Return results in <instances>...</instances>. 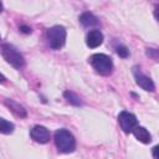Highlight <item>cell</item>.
Wrapping results in <instances>:
<instances>
[{
  "instance_id": "obj_14",
  "label": "cell",
  "mask_w": 159,
  "mask_h": 159,
  "mask_svg": "<svg viewBox=\"0 0 159 159\" xmlns=\"http://www.w3.org/2000/svg\"><path fill=\"white\" fill-rule=\"evenodd\" d=\"M116 51H117L118 56L122 57V58H125V57H128V55H129V50H128L124 45H119V46H117V47H116Z\"/></svg>"
},
{
  "instance_id": "obj_17",
  "label": "cell",
  "mask_w": 159,
  "mask_h": 159,
  "mask_svg": "<svg viewBox=\"0 0 159 159\" xmlns=\"http://www.w3.org/2000/svg\"><path fill=\"white\" fill-rule=\"evenodd\" d=\"M6 81V78H5V76L2 75V73H0V83H4Z\"/></svg>"
},
{
  "instance_id": "obj_2",
  "label": "cell",
  "mask_w": 159,
  "mask_h": 159,
  "mask_svg": "<svg viewBox=\"0 0 159 159\" xmlns=\"http://www.w3.org/2000/svg\"><path fill=\"white\" fill-rule=\"evenodd\" d=\"M0 52L4 60L10 63L16 70H21L25 66V58L20 53V51L11 43H2L0 46Z\"/></svg>"
},
{
  "instance_id": "obj_13",
  "label": "cell",
  "mask_w": 159,
  "mask_h": 159,
  "mask_svg": "<svg viewBox=\"0 0 159 159\" xmlns=\"http://www.w3.org/2000/svg\"><path fill=\"white\" fill-rule=\"evenodd\" d=\"M63 97L67 99L68 103H71L73 106H82V101L80 99V97L76 93L71 92V91H65L63 92Z\"/></svg>"
},
{
  "instance_id": "obj_19",
  "label": "cell",
  "mask_w": 159,
  "mask_h": 159,
  "mask_svg": "<svg viewBox=\"0 0 159 159\" xmlns=\"http://www.w3.org/2000/svg\"><path fill=\"white\" fill-rule=\"evenodd\" d=\"M0 39H1V37H0Z\"/></svg>"
},
{
  "instance_id": "obj_3",
  "label": "cell",
  "mask_w": 159,
  "mask_h": 159,
  "mask_svg": "<svg viewBox=\"0 0 159 159\" xmlns=\"http://www.w3.org/2000/svg\"><path fill=\"white\" fill-rule=\"evenodd\" d=\"M91 66L102 76H108L113 71V61L104 53H94L88 58Z\"/></svg>"
},
{
  "instance_id": "obj_15",
  "label": "cell",
  "mask_w": 159,
  "mask_h": 159,
  "mask_svg": "<svg viewBox=\"0 0 159 159\" xmlns=\"http://www.w3.org/2000/svg\"><path fill=\"white\" fill-rule=\"evenodd\" d=\"M20 31L24 32V34H30L31 32V27L30 26H26V25H21L20 26Z\"/></svg>"
},
{
  "instance_id": "obj_18",
  "label": "cell",
  "mask_w": 159,
  "mask_h": 159,
  "mask_svg": "<svg viewBox=\"0 0 159 159\" xmlns=\"http://www.w3.org/2000/svg\"><path fill=\"white\" fill-rule=\"evenodd\" d=\"M2 9H4V7H2V2H1V0H0V12L2 11Z\"/></svg>"
},
{
  "instance_id": "obj_12",
  "label": "cell",
  "mask_w": 159,
  "mask_h": 159,
  "mask_svg": "<svg viewBox=\"0 0 159 159\" xmlns=\"http://www.w3.org/2000/svg\"><path fill=\"white\" fill-rule=\"evenodd\" d=\"M14 128H15L14 123H11V122H9V120H6V119L0 117V133L11 134L14 132Z\"/></svg>"
},
{
  "instance_id": "obj_6",
  "label": "cell",
  "mask_w": 159,
  "mask_h": 159,
  "mask_svg": "<svg viewBox=\"0 0 159 159\" xmlns=\"http://www.w3.org/2000/svg\"><path fill=\"white\" fill-rule=\"evenodd\" d=\"M133 75H134V78H135L137 84L140 88H143L144 91H149V92H153L155 89V84L152 81V78H149L148 76H145L144 73H142L139 68L134 67L133 68Z\"/></svg>"
},
{
  "instance_id": "obj_11",
  "label": "cell",
  "mask_w": 159,
  "mask_h": 159,
  "mask_svg": "<svg viewBox=\"0 0 159 159\" xmlns=\"http://www.w3.org/2000/svg\"><path fill=\"white\" fill-rule=\"evenodd\" d=\"M80 22L84 26V27H93V26H97L99 22H98V19L92 14V12H83L81 14L80 16Z\"/></svg>"
},
{
  "instance_id": "obj_16",
  "label": "cell",
  "mask_w": 159,
  "mask_h": 159,
  "mask_svg": "<svg viewBox=\"0 0 159 159\" xmlns=\"http://www.w3.org/2000/svg\"><path fill=\"white\" fill-rule=\"evenodd\" d=\"M157 150H158V145H155V147L153 148V157H154V158H158V155H157Z\"/></svg>"
},
{
  "instance_id": "obj_8",
  "label": "cell",
  "mask_w": 159,
  "mask_h": 159,
  "mask_svg": "<svg viewBox=\"0 0 159 159\" xmlns=\"http://www.w3.org/2000/svg\"><path fill=\"white\" fill-rule=\"evenodd\" d=\"M103 42V34L99 30H91L86 36V43L91 48H96Z\"/></svg>"
},
{
  "instance_id": "obj_5",
  "label": "cell",
  "mask_w": 159,
  "mask_h": 159,
  "mask_svg": "<svg viewBox=\"0 0 159 159\" xmlns=\"http://www.w3.org/2000/svg\"><path fill=\"white\" fill-rule=\"evenodd\" d=\"M118 122H119V125L124 133H130L132 129L138 124L137 117L128 111H122L118 114Z\"/></svg>"
},
{
  "instance_id": "obj_1",
  "label": "cell",
  "mask_w": 159,
  "mask_h": 159,
  "mask_svg": "<svg viewBox=\"0 0 159 159\" xmlns=\"http://www.w3.org/2000/svg\"><path fill=\"white\" fill-rule=\"evenodd\" d=\"M55 144L61 153H72L76 149V139L73 134L67 129H58L53 135Z\"/></svg>"
},
{
  "instance_id": "obj_4",
  "label": "cell",
  "mask_w": 159,
  "mask_h": 159,
  "mask_svg": "<svg viewBox=\"0 0 159 159\" xmlns=\"http://www.w3.org/2000/svg\"><path fill=\"white\" fill-rule=\"evenodd\" d=\"M66 36H67L66 29L63 26H60V25L50 27L46 32L48 46L52 50H60L61 47H63V45L66 42Z\"/></svg>"
},
{
  "instance_id": "obj_9",
  "label": "cell",
  "mask_w": 159,
  "mask_h": 159,
  "mask_svg": "<svg viewBox=\"0 0 159 159\" xmlns=\"http://www.w3.org/2000/svg\"><path fill=\"white\" fill-rule=\"evenodd\" d=\"M130 133H133V135H134L139 142H142V143H144V144H148V143L152 142V134H150L144 127H142V125H138V124H137V125L132 129Z\"/></svg>"
},
{
  "instance_id": "obj_10",
  "label": "cell",
  "mask_w": 159,
  "mask_h": 159,
  "mask_svg": "<svg viewBox=\"0 0 159 159\" xmlns=\"http://www.w3.org/2000/svg\"><path fill=\"white\" fill-rule=\"evenodd\" d=\"M5 106L16 116V117H20V118H25L26 116H27V113H26V109L20 104V103H17L16 101H14V99H5Z\"/></svg>"
},
{
  "instance_id": "obj_7",
  "label": "cell",
  "mask_w": 159,
  "mask_h": 159,
  "mask_svg": "<svg viewBox=\"0 0 159 159\" xmlns=\"http://www.w3.org/2000/svg\"><path fill=\"white\" fill-rule=\"evenodd\" d=\"M30 137L34 142L40 143V144H45L50 140V130L43 127V125H35L31 130H30Z\"/></svg>"
}]
</instances>
